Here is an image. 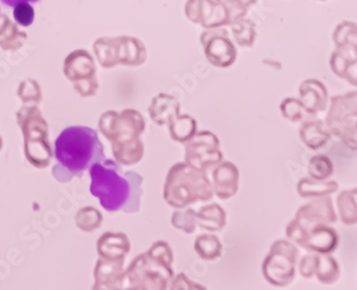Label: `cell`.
Here are the masks:
<instances>
[{"label": "cell", "mask_w": 357, "mask_h": 290, "mask_svg": "<svg viewBox=\"0 0 357 290\" xmlns=\"http://www.w3.org/2000/svg\"><path fill=\"white\" fill-rule=\"evenodd\" d=\"M196 223L206 231H222L227 224V214L220 204H206L196 211Z\"/></svg>", "instance_id": "obj_16"}, {"label": "cell", "mask_w": 357, "mask_h": 290, "mask_svg": "<svg viewBox=\"0 0 357 290\" xmlns=\"http://www.w3.org/2000/svg\"><path fill=\"white\" fill-rule=\"evenodd\" d=\"M55 155L57 165L52 169V174L61 183L83 176L93 164L105 159L98 132L89 127L64 129L56 139Z\"/></svg>", "instance_id": "obj_2"}, {"label": "cell", "mask_w": 357, "mask_h": 290, "mask_svg": "<svg viewBox=\"0 0 357 290\" xmlns=\"http://www.w3.org/2000/svg\"><path fill=\"white\" fill-rule=\"evenodd\" d=\"M356 91L332 98L325 123L331 135L337 136L354 151L356 150Z\"/></svg>", "instance_id": "obj_5"}, {"label": "cell", "mask_w": 357, "mask_h": 290, "mask_svg": "<svg viewBox=\"0 0 357 290\" xmlns=\"http://www.w3.org/2000/svg\"><path fill=\"white\" fill-rule=\"evenodd\" d=\"M185 14L192 24L206 29L230 26L231 13L224 0H188Z\"/></svg>", "instance_id": "obj_9"}, {"label": "cell", "mask_w": 357, "mask_h": 290, "mask_svg": "<svg viewBox=\"0 0 357 290\" xmlns=\"http://www.w3.org/2000/svg\"><path fill=\"white\" fill-rule=\"evenodd\" d=\"M13 15L14 20L17 21V24L28 27L34 21V8L29 3H17L13 7Z\"/></svg>", "instance_id": "obj_28"}, {"label": "cell", "mask_w": 357, "mask_h": 290, "mask_svg": "<svg viewBox=\"0 0 357 290\" xmlns=\"http://www.w3.org/2000/svg\"><path fill=\"white\" fill-rule=\"evenodd\" d=\"M317 279L324 284H335L340 277V267L337 260L330 256L318 257L316 268Z\"/></svg>", "instance_id": "obj_22"}, {"label": "cell", "mask_w": 357, "mask_h": 290, "mask_svg": "<svg viewBox=\"0 0 357 290\" xmlns=\"http://www.w3.org/2000/svg\"><path fill=\"white\" fill-rule=\"evenodd\" d=\"M299 135L302 142L311 150L325 148L332 137L325 122L318 119L303 122L299 129Z\"/></svg>", "instance_id": "obj_14"}, {"label": "cell", "mask_w": 357, "mask_h": 290, "mask_svg": "<svg viewBox=\"0 0 357 290\" xmlns=\"http://www.w3.org/2000/svg\"><path fill=\"white\" fill-rule=\"evenodd\" d=\"M339 245V236L333 228L326 224L318 225L310 232L304 244V249L313 252L328 254L335 251Z\"/></svg>", "instance_id": "obj_13"}, {"label": "cell", "mask_w": 357, "mask_h": 290, "mask_svg": "<svg viewBox=\"0 0 357 290\" xmlns=\"http://www.w3.org/2000/svg\"><path fill=\"white\" fill-rule=\"evenodd\" d=\"M151 118L159 125H169L173 119L180 115V104L178 99L169 94H159L153 99L150 108Z\"/></svg>", "instance_id": "obj_15"}, {"label": "cell", "mask_w": 357, "mask_h": 290, "mask_svg": "<svg viewBox=\"0 0 357 290\" xmlns=\"http://www.w3.org/2000/svg\"><path fill=\"white\" fill-rule=\"evenodd\" d=\"M1 3L7 7H14L17 3H38V0H0Z\"/></svg>", "instance_id": "obj_31"}, {"label": "cell", "mask_w": 357, "mask_h": 290, "mask_svg": "<svg viewBox=\"0 0 357 290\" xmlns=\"http://www.w3.org/2000/svg\"><path fill=\"white\" fill-rule=\"evenodd\" d=\"M185 162L188 165L204 172L215 169L223 162L220 139L209 130L196 132L195 136L185 143Z\"/></svg>", "instance_id": "obj_7"}, {"label": "cell", "mask_w": 357, "mask_h": 290, "mask_svg": "<svg viewBox=\"0 0 357 290\" xmlns=\"http://www.w3.org/2000/svg\"><path fill=\"white\" fill-rule=\"evenodd\" d=\"M331 69L337 77L356 86V48L339 47L331 56Z\"/></svg>", "instance_id": "obj_12"}, {"label": "cell", "mask_w": 357, "mask_h": 290, "mask_svg": "<svg viewBox=\"0 0 357 290\" xmlns=\"http://www.w3.org/2000/svg\"><path fill=\"white\" fill-rule=\"evenodd\" d=\"M230 26L234 41L237 42V45L241 47H246V48H252L255 45L258 33H257L253 21L244 17L239 20L234 21Z\"/></svg>", "instance_id": "obj_20"}, {"label": "cell", "mask_w": 357, "mask_h": 290, "mask_svg": "<svg viewBox=\"0 0 357 290\" xmlns=\"http://www.w3.org/2000/svg\"><path fill=\"white\" fill-rule=\"evenodd\" d=\"M299 100L302 101L306 113L309 115L319 114L326 111L328 92L325 85L318 79H306L299 86Z\"/></svg>", "instance_id": "obj_11"}, {"label": "cell", "mask_w": 357, "mask_h": 290, "mask_svg": "<svg viewBox=\"0 0 357 290\" xmlns=\"http://www.w3.org/2000/svg\"><path fill=\"white\" fill-rule=\"evenodd\" d=\"M282 115L290 122H299L305 119V108L303 106L302 101L295 98H287L282 101L281 104ZM309 115V114H307Z\"/></svg>", "instance_id": "obj_25"}, {"label": "cell", "mask_w": 357, "mask_h": 290, "mask_svg": "<svg viewBox=\"0 0 357 290\" xmlns=\"http://www.w3.org/2000/svg\"><path fill=\"white\" fill-rule=\"evenodd\" d=\"M194 249L196 253L199 254V258H202L206 261H213L222 256L223 245L220 239L213 235H201L196 238L194 243Z\"/></svg>", "instance_id": "obj_19"}, {"label": "cell", "mask_w": 357, "mask_h": 290, "mask_svg": "<svg viewBox=\"0 0 357 290\" xmlns=\"http://www.w3.org/2000/svg\"><path fill=\"white\" fill-rule=\"evenodd\" d=\"M169 135L173 141L187 143L197 132V122L190 115H178L169 123Z\"/></svg>", "instance_id": "obj_18"}, {"label": "cell", "mask_w": 357, "mask_h": 290, "mask_svg": "<svg viewBox=\"0 0 357 290\" xmlns=\"http://www.w3.org/2000/svg\"><path fill=\"white\" fill-rule=\"evenodd\" d=\"M318 257H319L318 254H309V256L303 257V259L299 263V272L303 277L311 279L314 277Z\"/></svg>", "instance_id": "obj_30"}, {"label": "cell", "mask_w": 357, "mask_h": 290, "mask_svg": "<svg viewBox=\"0 0 357 290\" xmlns=\"http://www.w3.org/2000/svg\"><path fill=\"white\" fill-rule=\"evenodd\" d=\"M91 193L98 197L107 211L136 213L139 211L142 178L138 173H123L121 166L112 159H103L89 167Z\"/></svg>", "instance_id": "obj_1"}, {"label": "cell", "mask_w": 357, "mask_h": 290, "mask_svg": "<svg viewBox=\"0 0 357 290\" xmlns=\"http://www.w3.org/2000/svg\"><path fill=\"white\" fill-rule=\"evenodd\" d=\"M206 59L211 66L227 69L234 66L237 59V49L231 41L229 31L223 27L203 31L199 38Z\"/></svg>", "instance_id": "obj_8"}, {"label": "cell", "mask_w": 357, "mask_h": 290, "mask_svg": "<svg viewBox=\"0 0 357 290\" xmlns=\"http://www.w3.org/2000/svg\"><path fill=\"white\" fill-rule=\"evenodd\" d=\"M213 193L220 200L234 197L239 190V169L234 162H222L213 173Z\"/></svg>", "instance_id": "obj_10"}, {"label": "cell", "mask_w": 357, "mask_h": 290, "mask_svg": "<svg viewBox=\"0 0 357 290\" xmlns=\"http://www.w3.org/2000/svg\"><path fill=\"white\" fill-rule=\"evenodd\" d=\"M356 197V188L344 190L337 197V209L344 224H355L357 222Z\"/></svg>", "instance_id": "obj_21"}, {"label": "cell", "mask_w": 357, "mask_h": 290, "mask_svg": "<svg viewBox=\"0 0 357 290\" xmlns=\"http://www.w3.org/2000/svg\"><path fill=\"white\" fill-rule=\"evenodd\" d=\"M213 197V185L204 171L187 162H178L169 169L164 199L171 207L181 209L197 201H210Z\"/></svg>", "instance_id": "obj_3"}, {"label": "cell", "mask_w": 357, "mask_h": 290, "mask_svg": "<svg viewBox=\"0 0 357 290\" xmlns=\"http://www.w3.org/2000/svg\"><path fill=\"white\" fill-rule=\"evenodd\" d=\"M298 257V249L289 241L280 239L273 243L262 264V274L266 281L275 287L289 286L295 279Z\"/></svg>", "instance_id": "obj_6"}, {"label": "cell", "mask_w": 357, "mask_h": 290, "mask_svg": "<svg viewBox=\"0 0 357 290\" xmlns=\"http://www.w3.org/2000/svg\"><path fill=\"white\" fill-rule=\"evenodd\" d=\"M231 13V24L246 17L248 10L258 3V0H224Z\"/></svg>", "instance_id": "obj_27"}, {"label": "cell", "mask_w": 357, "mask_h": 290, "mask_svg": "<svg viewBox=\"0 0 357 290\" xmlns=\"http://www.w3.org/2000/svg\"><path fill=\"white\" fill-rule=\"evenodd\" d=\"M169 289L172 290H206V287H203L201 284H195L192 281L189 280L187 275L180 273L176 277H173L169 284Z\"/></svg>", "instance_id": "obj_29"}, {"label": "cell", "mask_w": 357, "mask_h": 290, "mask_svg": "<svg viewBox=\"0 0 357 290\" xmlns=\"http://www.w3.org/2000/svg\"><path fill=\"white\" fill-rule=\"evenodd\" d=\"M318 1H327V0H318Z\"/></svg>", "instance_id": "obj_32"}, {"label": "cell", "mask_w": 357, "mask_h": 290, "mask_svg": "<svg viewBox=\"0 0 357 290\" xmlns=\"http://www.w3.org/2000/svg\"><path fill=\"white\" fill-rule=\"evenodd\" d=\"M339 190V185L335 181L316 180L313 178H303L297 185V192L304 199L307 197H326L335 193Z\"/></svg>", "instance_id": "obj_17"}, {"label": "cell", "mask_w": 357, "mask_h": 290, "mask_svg": "<svg viewBox=\"0 0 357 290\" xmlns=\"http://www.w3.org/2000/svg\"><path fill=\"white\" fill-rule=\"evenodd\" d=\"M356 24L351 21H344L337 24L333 33L334 45L339 47H351L356 48Z\"/></svg>", "instance_id": "obj_23"}, {"label": "cell", "mask_w": 357, "mask_h": 290, "mask_svg": "<svg viewBox=\"0 0 357 290\" xmlns=\"http://www.w3.org/2000/svg\"><path fill=\"white\" fill-rule=\"evenodd\" d=\"M172 224L174 228L185 234H194L196 230V211L187 209L183 211H176L172 216Z\"/></svg>", "instance_id": "obj_26"}, {"label": "cell", "mask_w": 357, "mask_h": 290, "mask_svg": "<svg viewBox=\"0 0 357 290\" xmlns=\"http://www.w3.org/2000/svg\"><path fill=\"white\" fill-rule=\"evenodd\" d=\"M334 172V165L327 155H317L310 159L309 173L316 180L328 179Z\"/></svg>", "instance_id": "obj_24"}, {"label": "cell", "mask_w": 357, "mask_h": 290, "mask_svg": "<svg viewBox=\"0 0 357 290\" xmlns=\"http://www.w3.org/2000/svg\"><path fill=\"white\" fill-rule=\"evenodd\" d=\"M337 221L334 211L333 201L328 195L319 197L317 200L299 208L295 218L285 229L287 237L304 246L307 236L318 225L330 224Z\"/></svg>", "instance_id": "obj_4"}]
</instances>
